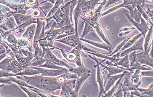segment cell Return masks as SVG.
I'll return each instance as SVG.
<instances>
[{"instance_id": "d6a6232c", "label": "cell", "mask_w": 153, "mask_h": 97, "mask_svg": "<svg viewBox=\"0 0 153 97\" xmlns=\"http://www.w3.org/2000/svg\"><path fill=\"white\" fill-rule=\"evenodd\" d=\"M131 95H135L138 97H142L141 94L138 90H134L131 92Z\"/></svg>"}, {"instance_id": "9a60e30c", "label": "cell", "mask_w": 153, "mask_h": 97, "mask_svg": "<svg viewBox=\"0 0 153 97\" xmlns=\"http://www.w3.org/2000/svg\"><path fill=\"white\" fill-rule=\"evenodd\" d=\"M81 40L85 41V42H88V43H90L91 44L94 46L97 47L99 48H102V49H105V50H108L109 52H111V48L112 47L108 45L107 44L104 43H101V42H95V41H92L87 40L84 39H81Z\"/></svg>"}, {"instance_id": "484cf974", "label": "cell", "mask_w": 153, "mask_h": 97, "mask_svg": "<svg viewBox=\"0 0 153 97\" xmlns=\"http://www.w3.org/2000/svg\"><path fill=\"white\" fill-rule=\"evenodd\" d=\"M94 31L95 30H94V28L88 23V21L86 20V22H85V28H84V30L83 31L82 38H83L84 36L87 35L89 32H94Z\"/></svg>"}, {"instance_id": "52a82bcc", "label": "cell", "mask_w": 153, "mask_h": 97, "mask_svg": "<svg viewBox=\"0 0 153 97\" xmlns=\"http://www.w3.org/2000/svg\"><path fill=\"white\" fill-rule=\"evenodd\" d=\"M136 5L132 4V5H128L125 6L123 7L128 9L130 12L131 15V17L134 21L138 23H140V20L141 19V15L138 11V9L135 7Z\"/></svg>"}, {"instance_id": "6da1fadb", "label": "cell", "mask_w": 153, "mask_h": 97, "mask_svg": "<svg viewBox=\"0 0 153 97\" xmlns=\"http://www.w3.org/2000/svg\"><path fill=\"white\" fill-rule=\"evenodd\" d=\"M145 38V35H143V36H141L139 39V40H137L135 43L132 46L127 48L126 50L122 51L120 53H117L116 55H113L112 58H118L120 57H123L126 56V55H128V54L133 51H136L137 50H142L144 51L143 47V40Z\"/></svg>"}, {"instance_id": "f546056e", "label": "cell", "mask_w": 153, "mask_h": 97, "mask_svg": "<svg viewBox=\"0 0 153 97\" xmlns=\"http://www.w3.org/2000/svg\"><path fill=\"white\" fill-rule=\"evenodd\" d=\"M60 94L62 96H64V97H69L70 96L68 90H67V87L64 84L62 85V91Z\"/></svg>"}, {"instance_id": "603a6c76", "label": "cell", "mask_w": 153, "mask_h": 97, "mask_svg": "<svg viewBox=\"0 0 153 97\" xmlns=\"http://www.w3.org/2000/svg\"><path fill=\"white\" fill-rule=\"evenodd\" d=\"M123 78V77H121L119 79V80L117 81L116 84L114 85V86L112 87V89H111L110 90L108 91L106 93L104 94V95H102V97H112L114 93L115 92V91H116V90H117V88H118L119 85L120 84L121 81Z\"/></svg>"}, {"instance_id": "4316f807", "label": "cell", "mask_w": 153, "mask_h": 97, "mask_svg": "<svg viewBox=\"0 0 153 97\" xmlns=\"http://www.w3.org/2000/svg\"><path fill=\"white\" fill-rule=\"evenodd\" d=\"M122 83H120L117 88V91L114 94H113L112 97H123V91L121 87Z\"/></svg>"}, {"instance_id": "ba28073f", "label": "cell", "mask_w": 153, "mask_h": 97, "mask_svg": "<svg viewBox=\"0 0 153 97\" xmlns=\"http://www.w3.org/2000/svg\"><path fill=\"white\" fill-rule=\"evenodd\" d=\"M69 73H74L76 74L78 77H81L84 75H87L88 73H91L92 71L90 69L85 67H79L78 68H74V67H70L69 68Z\"/></svg>"}, {"instance_id": "8fae6325", "label": "cell", "mask_w": 153, "mask_h": 97, "mask_svg": "<svg viewBox=\"0 0 153 97\" xmlns=\"http://www.w3.org/2000/svg\"><path fill=\"white\" fill-rule=\"evenodd\" d=\"M100 1V0H90L88 1H84L82 2V12L84 13L85 12L94 9L96 5Z\"/></svg>"}, {"instance_id": "277c9868", "label": "cell", "mask_w": 153, "mask_h": 97, "mask_svg": "<svg viewBox=\"0 0 153 97\" xmlns=\"http://www.w3.org/2000/svg\"><path fill=\"white\" fill-rule=\"evenodd\" d=\"M128 71H124L123 73L120 75L110 76L109 77H106L105 80L103 82V85L105 90L107 92L109 89L114 85L115 82L122 77H124L126 74H129Z\"/></svg>"}, {"instance_id": "836d02e7", "label": "cell", "mask_w": 153, "mask_h": 97, "mask_svg": "<svg viewBox=\"0 0 153 97\" xmlns=\"http://www.w3.org/2000/svg\"><path fill=\"white\" fill-rule=\"evenodd\" d=\"M145 3H153V0H145Z\"/></svg>"}, {"instance_id": "4fadbf2b", "label": "cell", "mask_w": 153, "mask_h": 97, "mask_svg": "<svg viewBox=\"0 0 153 97\" xmlns=\"http://www.w3.org/2000/svg\"><path fill=\"white\" fill-rule=\"evenodd\" d=\"M131 83L135 85L137 87L141 84V79L140 71L139 69H136L135 72L131 77Z\"/></svg>"}, {"instance_id": "3957f363", "label": "cell", "mask_w": 153, "mask_h": 97, "mask_svg": "<svg viewBox=\"0 0 153 97\" xmlns=\"http://www.w3.org/2000/svg\"><path fill=\"white\" fill-rule=\"evenodd\" d=\"M89 57L92 59L94 60L97 63L96 65H94V67L95 68L97 67V77H96V80H97V83L99 85V87H100V94H99V97H101L102 95H104L106 93V91L105 90L104 88V85H103V79L102 77V74L101 72L100 68V64H99V61L95 57H92L90 55H88Z\"/></svg>"}, {"instance_id": "7a4b0ae2", "label": "cell", "mask_w": 153, "mask_h": 97, "mask_svg": "<svg viewBox=\"0 0 153 97\" xmlns=\"http://www.w3.org/2000/svg\"><path fill=\"white\" fill-rule=\"evenodd\" d=\"M152 48V44L149 45L148 49L146 51H143L142 53L136 54L135 57V61H138L141 64H145L151 67L153 66V58L150 57L149 52Z\"/></svg>"}, {"instance_id": "5b68a950", "label": "cell", "mask_w": 153, "mask_h": 97, "mask_svg": "<svg viewBox=\"0 0 153 97\" xmlns=\"http://www.w3.org/2000/svg\"><path fill=\"white\" fill-rule=\"evenodd\" d=\"M125 15L127 17L128 20L133 24L134 26H135V27H136V28L138 30H139L141 32V33H142L143 34L145 35L148 32V31L149 30L150 28L149 27L146 22L143 19L142 17H141V19L140 23H138V22L134 21L131 18V16L129 15L128 13H126L125 14Z\"/></svg>"}, {"instance_id": "9c48e42d", "label": "cell", "mask_w": 153, "mask_h": 97, "mask_svg": "<svg viewBox=\"0 0 153 97\" xmlns=\"http://www.w3.org/2000/svg\"><path fill=\"white\" fill-rule=\"evenodd\" d=\"M122 89L123 93V97H126L128 92L129 91L138 90L137 87L132 84L131 82L128 80L127 78L126 79V80L123 82V84H122Z\"/></svg>"}, {"instance_id": "5bb4252c", "label": "cell", "mask_w": 153, "mask_h": 97, "mask_svg": "<svg viewBox=\"0 0 153 97\" xmlns=\"http://www.w3.org/2000/svg\"><path fill=\"white\" fill-rule=\"evenodd\" d=\"M90 75H91V73H88L87 75L80 77L79 78H78V80H76V86L75 87L74 91L77 95H78V93H79V91L80 87L84 84L85 81L87 80V79L88 78L90 77Z\"/></svg>"}, {"instance_id": "e0dca14e", "label": "cell", "mask_w": 153, "mask_h": 97, "mask_svg": "<svg viewBox=\"0 0 153 97\" xmlns=\"http://www.w3.org/2000/svg\"><path fill=\"white\" fill-rule=\"evenodd\" d=\"M143 35L144 34H143L142 33H140L139 34L136 35L135 37H134V38H132L131 39H129V40L126 43L125 45L123 47L122 49L121 50L120 52L118 53H121V52H122V51H124V50H126V49L132 46L134 44V43H135L141 36H143Z\"/></svg>"}, {"instance_id": "44dd1931", "label": "cell", "mask_w": 153, "mask_h": 97, "mask_svg": "<svg viewBox=\"0 0 153 97\" xmlns=\"http://www.w3.org/2000/svg\"><path fill=\"white\" fill-rule=\"evenodd\" d=\"M152 30H153V26H151L145 39L144 51H147L149 47V44L152 40Z\"/></svg>"}, {"instance_id": "1f68e13d", "label": "cell", "mask_w": 153, "mask_h": 97, "mask_svg": "<svg viewBox=\"0 0 153 97\" xmlns=\"http://www.w3.org/2000/svg\"><path fill=\"white\" fill-rule=\"evenodd\" d=\"M120 0H108L107 1L105 2V5L104 7H107L109 5H112V4H114V3H116L118 1H120Z\"/></svg>"}, {"instance_id": "8992f818", "label": "cell", "mask_w": 153, "mask_h": 97, "mask_svg": "<svg viewBox=\"0 0 153 97\" xmlns=\"http://www.w3.org/2000/svg\"><path fill=\"white\" fill-rule=\"evenodd\" d=\"M88 21V23L90 24L92 27L95 29L96 32H97L99 36L105 42H106V44H107L108 45L110 46V47H112V45L110 43V41L108 40L107 37L106 35L105 34L104 31L102 29V27L100 25L98 21H96V22H89Z\"/></svg>"}, {"instance_id": "f1b7e54d", "label": "cell", "mask_w": 153, "mask_h": 97, "mask_svg": "<svg viewBox=\"0 0 153 97\" xmlns=\"http://www.w3.org/2000/svg\"><path fill=\"white\" fill-rule=\"evenodd\" d=\"M62 76L64 78L66 79L67 80H68L70 79L79 78L78 76L76 74H74V73L72 74V73H65L62 74Z\"/></svg>"}, {"instance_id": "d4e9b609", "label": "cell", "mask_w": 153, "mask_h": 97, "mask_svg": "<svg viewBox=\"0 0 153 97\" xmlns=\"http://www.w3.org/2000/svg\"><path fill=\"white\" fill-rule=\"evenodd\" d=\"M130 39H126L124 40V41H122L121 43H120V44L116 47V48L114 50V52L113 53H111V54H109V55H108V56H109V57H111L113 56V55L115 54V53H120V52L121 50L122 49L123 47L125 45L126 43Z\"/></svg>"}, {"instance_id": "7402d4cb", "label": "cell", "mask_w": 153, "mask_h": 97, "mask_svg": "<svg viewBox=\"0 0 153 97\" xmlns=\"http://www.w3.org/2000/svg\"><path fill=\"white\" fill-rule=\"evenodd\" d=\"M136 6L137 7V9H138V11L140 12L141 15L143 16L144 17V19H146L147 21L148 22H149L151 24V26H153L152 21L151 20V19H152V17H151V19H150V17L146 13V11H145L144 8L142 7H141L139 5H136Z\"/></svg>"}, {"instance_id": "30bf717a", "label": "cell", "mask_w": 153, "mask_h": 97, "mask_svg": "<svg viewBox=\"0 0 153 97\" xmlns=\"http://www.w3.org/2000/svg\"><path fill=\"white\" fill-rule=\"evenodd\" d=\"M68 71V70L65 68H63L61 70H42L41 72L44 76L54 77V76H59L66 73Z\"/></svg>"}, {"instance_id": "ac0fdd59", "label": "cell", "mask_w": 153, "mask_h": 97, "mask_svg": "<svg viewBox=\"0 0 153 97\" xmlns=\"http://www.w3.org/2000/svg\"><path fill=\"white\" fill-rule=\"evenodd\" d=\"M153 84L148 87V89H140L137 87L138 90L140 93L142 97H153Z\"/></svg>"}, {"instance_id": "7c38bea8", "label": "cell", "mask_w": 153, "mask_h": 97, "mask_svg": "<svg viewBox=\"0 0 153 97\" xmlns=\"http://www.w3.org/2000/svg\"><path fill=\"white\" fill-rule=\"evenodd\" d=\"M99 64H100V65L102 67H104V68L107 69L108 71V74L107 75L106 77H109V76L114 75V74H117V73H121L123 72L124 71V70L120 69L119 67H115L111 66L108 67L104 65L99 61Z\"/></svg>"}, {"instance_id": "cb8c5ba5", "label": "cell", "mask_w": 153, "mask_h": 97, "mask_svg": "<svg viewBox=\"0 0 153 97\" xmlns=\"http://www.w3.org/2000/svg\"><path fill=\"white\" fill-rule=\"evenodd\" d=\"M135 28L132 27H124L120 31L119 36L123 37V36H127L130 34Z\"/></svg>"}, {"instance_id": "ffe728a7", "label": "cell", "mask_w": 153, "mask_h": 97, "mask_svg": "<svg viewBox=\"0 0 153 97\" xmlns=\"http://www.w3.org/2000/svg\"><path fill=\"white\" fill-rule=\"evenodd\" d=\"M129 63L130 62L128 59V55H126V56H124L123 58L120 59V60L116 64V66H121L124 68L129 69Z\"/></svg>"}, {"instance_id": "83f0119b", "label": "cell", "mask_w": 153, "mask_h": 97, "mask_svg": "<svg viewBox=\"0 0 153 97\" xmlns=\"http://www.w3.org/2000/svg\"><path fill=\"white\" fill-rule=\"evenodd\" d=\"M95 10L94 9H91V10L87 11V12H85V13H84V14H83V19H90L93 16Z\"/></svg>"}, {"instance_id": "2e32d148", "label": "cell", "mask_w": 153, "mask_h": 97, "mask_svg": "<svg viewBox=\"0 0 153 97\" xmlns=\"http://www.w3.org/2000/svg\"><path fill=\"white\" fill-rule=\"evenodd\" d=\"M129 68L134 72V70L139 69V70H152V68L146 66V65H142L138 61H131L129 63Z\"/></svg>"}, {"instance_id": "4dcf8cb0", "label": "cell", "mask_w": 153, "mask_h": 97, "mask_svg": "<svg viewBox=\"0 0 153 97\" xmlns=\"http://www.w3.org/2000/svg\"><path fill=\"white\" fill-rule=\"evenodd\" d=\"M140 75L142 76H149V77H153V70H151L149 71L147 70L146 71L141 72Z\"/></svg>"}, {"instance_id": "d6986e66", "label": "cell", "mask_w": 153, "mask_h": 97, "mask_svg": "<svg viewBox=\"0 0 153 97\" xmlns=\"http://www.w3.org/2000/svg\"><path fill=\"white\" fill-rule=\"evenodd\" d=\"M59 41L74 47L76 45L78 44L77 43H78V42H79V40L78 36L76 35L75 37H69V39H65L62 40V41Z\"/></svg>"}]
</instances>
